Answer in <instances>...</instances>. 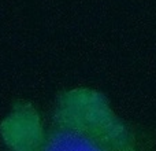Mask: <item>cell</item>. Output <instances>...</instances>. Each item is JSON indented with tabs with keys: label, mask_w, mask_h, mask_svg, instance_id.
Here are the masks:
<instances>
[{
	"label": "cell",
	"mask_w": 156,
	"mask_h": 151,
	"mask_svg": "<svg viewBox=\"0 0 156 151\" xmlns=\"http://www.w3.org/2000/svg\"><path fill=\"white\" fill-rule=\"evenodd\" d=\"M0 136L10 151H155L147 131L88 87L60 92L48 118L30 102H15L0 122Z\"/></svg>",
	"instance_id": "obj_1"
}]
</instances>
